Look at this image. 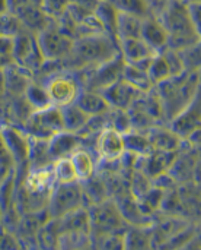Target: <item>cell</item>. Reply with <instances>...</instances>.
<instances>
[{
    "label": "cell",
    "instance_id": "1",
    "mask_svg": "<svg viewBox=\"0 0 201 250\" xmlns=\"http://www.w3.org/2000/svg\"><path fill=\"white\" fill-rule=\"evenodd\" d=\"M161 100L164 122L168 125L200 94V70H185L155 85Z\"/></svg>",
    "mask_w": 201,
    "mask_h": 250
},
{
    "label": "cell",
    "instance_id": "2",
    "mask_svg": "<svg viewBox=\"0 0 201 250\" xmlns=\"http://www.w3.org/2000/svg\"><path fill=\"white\" fill-rule=\"evenodd\" d=\"M120 54V41L102 34L76 38L70 54L64 59L67 70L73 72L88 66L105 63Z\"/></svg>",
    "mask_w": 201,
    "mask_h": 250
},
{
    "label": "cell",
    "instance_id": "3",
    "mask_svg": "<svg viewBox=\"0 0 201 250\" xmlns=\"http://www.w3.org/2000/svg\"><path fill=\"white\" fill-rule=\"evenodd\" d=\"M124 63H126V60L123 59V56L120 53L117 57H114L105 63L82 67V69L73 70V73L77 78V81L83 89L101 92L105 88H108L110 85H112L114 82H117L118 79H121Z\"/></svg>",
    "mask_w": 201,
    "mask_h": 250
},
{
    "label": "cell",
    "instance_id": "4",
    "mask_svg": "<svg viewBox=\"0 0 201 250\" xmlns=\"http://www.w3.org/2000/svg\"><path fill=\"white\" fill-rule=\"evenodd\" d=\"M89 215V231L91 237L121 231L127 229V223L121 217L115 202L110 198L99 204L89 205L88 208Z\"/></svg>",
    "mask_w": 201,
    "mask_h": 250
},
{
    "label": "cell",
    "instance_id": "5",
    "mask_svg": "<svg viewBox=\"0 0 201 250\" xmlns=\"http://www.w3.org/2000/svg\"><path fill=\"white\" fill-rule=\"evenodd\" d=\"M85 207L83 192L80 182L70 183H55L47 205V211L51 218L63 217L77 208Z\"/></svg>",
    "mask_w": 201,
    "mask_h": 250
},
{
    "label": "cell",
    "instance_id": "6",
    "mask_svg": "<svg viewBox=\"0 0 201 250\" xmlns=\"http://www.w3.org/2000/svg\"><path fill=\"white\" fill-rule=\"evenodd\" d=\"M12 57L16 64L22 66L23 69L29 70L31 73L38 70L45 59L39 50L37 34L26 28H22L13 37Z\"/></svg>",
    "mask_w": 201,
    "mask_h": 250
},
{
    "label": "cell",
    "instance_id": "7",
    "mask_svg": "<svg viewBox=\"0 0 201 250\" xmlns=\"http://www.w3.org/2000/svg\"><path fill=\"white\" fill-rule=\"evenodd\" d=\"M22 129L31 138L48 141L55 133L64 130L61 114H60V107L50 105L41 110H34L31 116L28 117V120L25 122Z\"/></svg>",
    "mask_w": 201,
    "mask_h": 250
},
{
    "label": "cell",
    "instance_id": "8",
    "mask_svg": "<svg viewBox=\"0 0 201 250\" xmlns=\"http://www.w3.org/2000/svg\"><path fill=\"white\" fill-rule=\"evenodd\" d=\"M39 50L45 60H61L66 59L73 47V38L64 34L55 23L54 19L37 34Z\"/></svg>",
    "mask_w": 201,
    "mask_h": 250
},
{
    "label": "cell",
    "instance_id": "9",
    "mask_svg": "<svg viewBox=\"0 0 201 250\" xmlns=\"http://www.w3.org/2000/svg\"><path fill=\"white\" fill-rule=\"evenodd\" d=\"M168 173L178 185L187 182L200 183V148L191 146L183 141Z\"/></svg>",
    "mask_w": 201,
    "mask_h": 250
},
{
    "label": "cell",
    "instance_id": "10",
    "mask_svg": "<svg viewBox=\"0 0 201 250\" xmlns=\"http://www.w3.org/2000/svg\"><path fill=\"white\" fill-rule=\"evenodd\" d=\"M44 85L47 88L53 105L57 107H63L74 103L82 89L77 78L70 70H63L60 73H55L54 76L47 79Z\"/></svg>",
    "mask_w": 201,
    "mask_h": 250
},
{
    "label": "cell",
    "instance_id": "11",
    "mask_svg": "<svg viewBox=\"0 0 201 250\" xmlns=\"http://www.w3.org/2000/svg\"><path fill=\"white\" fill-rule=\"evenodd\" d=\"M50 214L47 208L28 211L19 215L18 224L15 227V236L18 237L20 248H37V236L42 226L50 220Z\"/></svg>",
    "mask_w": 201,
    "mask_h": 250
},
{
    "label": "cell",
    "instance_id": "12",
    "mask_svg": "<svg viewBox=\"0 0 201 250\" xmlns=\"http://www.w3.org/2000/svg\"><path fill=\"white\" fill-rule=\"evenodd\" d=\"M0 135L13 160V164L19 166L26 163L29 154V136L23 132V129L12 125H0Z\"/></svg>",
    "mask_w": 201,
    "mask_h": 250
},
{
    "label": "cell",
    "instance_id": "13",
    "mask_svg": "<svg viewBox=\"0 0 201 250\" xmlns=\"http://www.w3.org/2000/svg\"><path fill=\"white\" fill-rule=\"evenodd\" d=\"M168 126L184 141L190 133L200 129L201 126V100L200 94L183 110L180 111Z\"/></svg>",
    "mask_w": 201,
    "mask_h": 250
},
{
    "label": "cell",
    "instance_id": "14",
    "mask_svg": "<svg viewBox=\"0 0 201 250\" xmlns=\"http://www.w3.org/2000/svg\"><path fill=\"white\" fill-rule=\"evenodd\" d=\"M95 151L98 155V161H115L118 160L124 148V139L120 132L112 127L102 129L95 141Z\"/></svg>",
    "mask_w": 201,
    "mask_h": 250
},
{
    "label": "cell",
    "instance_id": "15",
    "mask_svg": "<svg viewBox=\"0 0 201 250\" xmlns=\"http://www.w3.org/2000/svg\"><path fill=\"white\" fill-rule=\"evenodd\" d=\"M111 199L115 202V205H117L121 217L127 223V226H149L150 224L152 217L145 212L139 199L131 195L130 189L115 195Z\"/></svg>",
    "mask_w": 201,
    "mask_h": 250
},
{
    "label": "cell",
    "instance_id": "16",
    "mask_svg": "<svg viewBox=\"0 0 201 250\" xmlns=\"http://www.w3.org/2000/svg\"><path fill=\"white\" fill-rule=\"evenodd\" d=\"M13 12L19 16L22 26L35 34L44 29L53 19L42 10L41 3H35L34 0H20Z\"/></svg>",
    "mask_w": 201,
    "mask_h": 250
},
{
    "label": "cell",
    "instance_id": "17",
    "mask_svg": "<svg viewBox=\"0 0 201 250\" xmlns=\"http://www.w3.org/2000/svg\"><path fill=\"white\" fill-rule=\"evenodd\" d=\"M177 152H166V151H156L153 149L150 154L137 157L134 170L142 171L150 180L165 171H168L174 163Z\"/></svg>",
    "mask_w": 201,
    "mask_h": 250
},
{
    "label": "cell",
    "instance_id": "18",
    "mask_svg": "<svg viewBox=\"0 0 201 250\" xmlns=\"http://www.w3.org/2000/svg\"><path fill=\"white\" fill-rule=\"evenodd\" d=\"M104 98L107 100L108 105L111 108H121L127 110L131 107V104L139 98L142 91L134 88L133 85L127 83L124 79H118L104 91H101Z\"/></svg>",
    "mask_w": 201,
    "mask_h": 250
},
{
    "label": "cell",
    "instance_id": "19",
    "mask_svg": "<svg viewBox=\"0 0 201 250\" xmlns=\"http://www.w3.org/2000/svg\"><path fill=\"white\" fill-rule=\"evenodd\" d=\"M140 38L156 53H161L168 47V31L155 15L143 18Z\"/></svg>",
    "mask_w": 201,
    "mask_h": 250
},
{
    "label": "cell",
    "instance_id": "20",
    "mask_svg": "<svg viewBox=\"0 0 201 250\" xmlns=\"http://www.w3.org/2000/svg\"><path fill=\"white\" fill-rule=\"evenodd\" d=\"M146 133L152 144V148L156 151L177 152L183 145V139L166 123L153 125L147 129Z\"/></svg>",
    "mask_w": 201,
    "mask_h": 250
},
{
    "label": "cell",
    "instance_id": "21",
    "mask_svg": "<svg viewBox=\"0 0 201 250\" xmlns=\"http://www.w3.org/2000/svg\"><path fill=\"white\" fill-rule=\"evenodd\" d=\"M1 70H3V76H4L6 95H9V97L23 95L26 88L29 86V83L34 81L32 73L29 70L23 69L22 66L16 64L15 62H12Z\"/></svg>",
    "mask_w": 201,
    "mask_h": 250
},
{
    "label": "cell",
    "instance_id": "22",
    "mask_svg": "<svg viewBox=\"0 0 201 250\" xmlns=\"http://www.w3.org/2000/svg\"><path fill=\"white\" fill-rule=\"evenodd\" d=\"M82 146V136L77 133L61 130L48 139V154L51 161L63 157H70L73 151Z\"/></svg>",
    "mask_w": 201,
    "mask_h": 250
},
{
    "label": "cell",
    "instance_id": "23",
    "mask_svg": "<svg viewBox=\"0 0 201 250\" xmlns=\"http://www.w3.org/2000/svg\"><path fill=\"white\" fill-rule=\"evenodd\" d=\"M70 160L74 167L77 182H83V180L89 179L96 171L98 157L91 149H88L85 146H79L76 151H73L70 155Z\"/></svg>",
    "mask_w": 201,
    "mask_h": 250
},
{
    "label": "cell",
    "instance_id": "24",
    "mask_svg": "<svg viewBox=\"0 0 201 250\" xmlns=\"http://www.w3.org/2000/svg\"><path fill=\"white\" fill-rule=\"evenodd\" d=\"M120 53L127 63H137L156 54L140 37L120 40Z\"/></svg>",
    "mask_w": 201,
    "mask_h": 250
},
{
    "label": "cell",
    "instance_id": "25",
    "mask_svg": "<svg viewBox=\"0 0 201 250\" xmlns=\"http://www.w3.org/2000/svg\"><path fill=\"white\" fill-rule=\"evenodd\" d=\"M82 192H83V201H85V208L93 204H99L105 199H110L105 182L99 173H93L89 179L80 182Z\"/></svg>",
    "mask_w": 201,
    "mask_h": 250
},
{
    "label": "cell",
    "instance_id": "26",
    "mask_svg": "<svg viewBox=\"0 0 201 250\" xmlns=\"http://www.w3.org/2000/svg\"><path fill=\"white\" fill-rule=\"evenodd\" d=\"M88 116H96L102 114L107 110H110V105L104 95L98 91H91V89H80L76 101H74Z\"/></svg>",
    "mask_w": 201,
    "mask_h": 250
},
{
    "label": "cell",
    "instance_id": "27",
    "mask_svg": "<svg viewBox=\"0 0 201 250\" xmlns=\"http://www.w3.org/2000/svg\"><path fill=\"white\" fill-rule=\"evenodd\" d=\"M124 249H152V233L149 226H127L124 230Z\"/></svg>",
    "mask_w": 201,
    "mask_h": 250
},
{
    "label": "cell",
    "instance_id": "28",
    "mask_svg": "<svg viewBox=\"0 0 201 250\" xmlns=\"http://www.w3.org/2000/svg\"><path fill=\"white\" fill-rule=\"evenodd\" d=\"M60 114H61L63 129L72 133H79L91 117L76 103L60 107Z\"/></svg>",
    "mask_w": 201,
    "mask_h": 250
},
{
    "label": "cell",
    "instance_id": "29",
    "mask_svg": "<svg viewBox=\"0 0 201 250\" xmlns=\"http://www.w3.org/2000/svg\"><path fill=\"white\" fill-rule=\"evenodd\" d=\"M26 164L29 170H39L53 164L48 154V141L29 136V154Z\"/></svg>",
    "mask_w": 201,
    "mask_h": 250
},
{
    "label": "cell",
    "instance_id": "30",
    "mask_svg": "<svg viewBox=\"0 0 201 250\" xmlns=\"http://www.w3.org/2000/svg\"><path fill=\"white\" fill-rule=\"evenodd\" d=\"M93 13L98 18V21L101 22V25L104 28V32L118 41V38H117V16H118V10L115 9V6L110 0H101L98 3V6H96Z\"/></svg>",
    "mask_w": 201,
    "mask_h": 250
},
{
    "label": "cell",
    "instance_id": "31",
    "mask_svg": "<svg viewBox=\"0 0 201 250\" xmlns=\"http://www.w3.org/2000/svg\"><path fill=\"white\" fill-rule=\"evenodd\" d=\"M63 233L58 218H50L37 236L38 249H58V239Z\"/></svg>",
    "mask_w": 201,
    "mask_h": 250
},
{
    "label": "cell",
    "instance_id": "32",
    "mask_svg": "<svg viewBox=\"0 0 201 250\" xmlns=\"http://www.w3.org/2000/svg\"><path fill=\"white\" fill-rule=\"evenodd\" d=\"M142 22L143 18L126 13V12H118L117 16V38L124 40V38H137L140 37L142 32Z\"/></svg>",
    "mask_w": 201,
    "mask_h": 250
},
{
    "label": "cell",
    "instance_id": "33",
    "mask_svg": "<svg viewBox=\"0 0 201 250\" xmlns=\"http://www.w3.org/2000/svg\"><path fill=\"white\" fill-rule=\"evenodd\" d=\"M124 139V148L126 151L137 155V157H143L147 155L153 151L152 144L147 138L146 132H140V130H130L127 133L123 135Z\"/></svg>",
    "mask_w": 201,
    "mask_h": 250
},
{
    "label": "cell",
    "instance_id": "34",
    "mask_svg": "<svg viewBox=\"0 0 201 250\" xmlns=\"http://www.w3.org/2000/svg\"><path fill=\"white\" fill-rule=\"evenodd\" d=\"M121 79H124L127 83L133 85L134 88H137L142 92H146V91H149V89L153 88V83L149 79L147 72L143 70V69H140V67H137L133 63H127V62L124 63L123 73H121Z\"/></svg>",
    "mask_w": 201,
    "mask_h": 250
},
{
    "label": "cell",
    "instance_id": "35",
    "mask_svg": "<svg viewBox=\"0 0 201 250\" xmlns=\"http://www.w3.org/2000/svg\"><path fill=\"white\" fill-rule=\"evenodd\" d=\"M0 208L3 214L16 211L15 208V167L0 179Z\"/></svg>",
    "mask_w": 201,
    "mask_h": 250
},
{
    "label": "cell",
    "instance_id": "36",
    "mask_svg": "<svg viewBox=\"0 0 201 250\" xmlns=\"http://www.w3.org/2000/svg\"><path fill=\"white\" fill-rule=\"evenodd\" d=\"M23 97H25V100L28 101V104L34 110H41V108H45V107L53 105L51 98H50V95L47 92L45 85L44 83H39V82H35V81H32L29 83V86L26 88Z\"/></svg>",
    "mask_w": 201,
    "mask_h": 250
},
{
    "label": "cell",
    "instance_id": "37",
    "mask_svg": "<svg viewBox=\"0 0 201 250\" xmlns=\"http://www.w3.org/2000/svg\"><path fill=\"white\" fill-rule=\"evenodd\" d=\"M58 249H91V233L63 231L58 239Z\"/></svg>",
    "mask_w": 201,
    "mask_h": 250
},
{
    "label": "cell",
    "instance_id": "38",
    "mask_svg": "<svg viewBox=\"0 0 201 250\" xmlns=\"http://www.w3.org/2000/svg\"><path fill=\"white\" fill-rule=\"evenodd\" d=\"M51 168H53L55 183H70V182L77 180L70 157H63V158L53 161Z\"/></svg>",
    "mask_w": 201,
    "mask_h": 250
},
{
    "label": "cell",
    "instance_id": "39",
    "mask_svg": "<svg viewBox=\"0 0 201 250\" xmlns=\"http://www.w3.org/2000/svg\"><path fill=\"white\" fill-rule=\"evenodd\" d=\"M91 249H124V230L91 237Z\"/></svg>",
    "mask_w": 201,
    "mask_h": 250
},
{
    "label": "cell",
    "instance_id": "40",
    "mask_svg": "<svg viewBox=\"0 0 201 250\" xmlns=\"http://www.w3.org/2000/svg\"><path fill=\"white\" fill-rule=\"evenodd\" d=\"M147 75H149V79L152 81L153 86L171 78L169 67H168L166 62L164 60V57L161 56V53H156L152 57L150 64L147 67Z\"/></svg>",
    "mask_w": 201,
    "mask_h": 250
},
{
    "label": "cell",
    "instance_id": "41",
    "mask_svg": "<svg viewBox=\"0 0 201 250\" xmlns=\"http://www.w3.org/2000/svg\"><path fill=\"white\" fill-rule=\"evenodd\" d=\"M164 196H165V192L156 186H150V189L139 199L142 208L145 209L146 214H149L150 217L158 212L161 209V205H162V201H164Z\"/></svg>",
    "mask_w": 201,
    "mask_h": 250
},
{
    "label": "cell",
    "instance_id": "42",
    "mask_svg": "<svg viewBox=\"0 0 201 250\" xmlns=\"http://www.w3.org/2000/svg\"><path fill=\"white\" fill-rule=\"evenodd\" d=\"M118 12L131 13L140 18H146L150 15L149 6L146 0H110Z\"/></svg>",
    "mask_w": 201,
    "mask_h": 250
},
{
    "label": "cell",
    "instance_id": "43",
    "mask_svg": "<svg viewBox=\"0 0 201 250\" xmlns=\"http://www.w3.org/2000/svg\"><path fill=\"white\" fill-rule=\"evenodd\" d=\"M22 28L23 26H22L19 16L13 10H6L0 13V35L1 37L13 38Z\"/></svg>",
    "mask_w": 201,
    "mask_h": 250
},
{
    "label": "cell",
    "instance_id": "44",
    "mask_svg": "<svg viewBox=\"0 0 201 250\" xmlns=\"http://www.w3.org/2000/svg\"><path fill=\"white\" fill-rule=\"evenodd\" d=\"M152 186V180L139 170H133L128 176V188L134 198L140 199Z\"/></svg>",
    "mask_w": 201,
    "mask_h": 250
},
{
    "label": "cell",
    "instance_id": "45",
    "mask_svg": "<svg viewBox=\"0 0 201 250\" xmlns=\"http://www.w3.org/2000/svg\"><path fill=\"white\" fill-rule=\"evenodd\" d=\"M181 60L184 63L185 70H200L201 63V53H200V42L191 44L188 47H184L178 50Z\"/></svg>",
    "mask_w": 201,
    "mask_h": 250
},
{
    "label": "cell",
    "instance_id": "46",
    "mask_svg": "<svg viewBox=\"0 0 201 250\" xmlns=\"http://www.w3.org/2000/svg\"><path fill=\"white\" fill-rule=\"evenodd\" d=\"M108 113H110V127L115 129L121 135H124V133L131 130V123H130V117H128V111L127 110L111 108L110 107Z\"/></svg>",
    "mask_w": 201,
    "mask_h": 250
},
{
    "label": "cell",
    "instance_id": "47",
    "mask_svg": "<svg viewBox=\"0 0 201 250\" xmlns=\"http://www.w3.org/2000/svg\"><path fill=\"white\" fill-rule=\"evenodd\" d=\"M161 56L166 62V64L169 67V72H171V76H178L183 72H185V67H184V63L181 60V56H180L178 50L166 47V48H164L161 51Z\"/></svg>",
    "mask_w": 201,
    "mask_h": 250
},
{
    "label": "cell",
    "instance_id": "48",
    "mask_svg": "<svg viewBox=\"0 0 201 250\" xmlns=\"http://www.w3.org/2000/svg\"><path fill=\"white\" fill-rule=\"evenodd\" d=\"M67 4H69V0H41L42 10L53 19L61 15L66 10Z\"/></svg>",
    "mask_w": 201,
    "mask_h": 250
},
{
    "label": "cell",
    "instance_id": "49",
    "mask_svg": "<svg viewBox=\"0 0 201 250\" xmlns=\"http://www.w3.org/2000/svg\"><path fill=\"white\" fill-rule=\"evenodd\" d=\"M0 249H20V243L15 233L0 226Z\"/></svg>",
    "mask_w": 201,
    "mask_h": 250
},
{
    "label": "cell",
    "instance_id": "50",
    "mask_svg": "<svg viewBox=\"0 0 201 250\" xmlns=\"http://www.w3.org/2000/svg\"><path fill=\"white\" fill-rule=\"evenodd\" d=\"M187 3V12L190 16L191 23L194 25V28L200 32V16H201V6L200 1H185Z\"/></svg>",
    "mask_w": 201,
    "mask_h": 250
},
{
    "label": "cell",
    "instance_id": "51",
    "mask_svg": "<svg viewBox=\"0 0 201 250\" xmlns=\"http://www.w3.org/2000/svg\"><path fill=\"white\" fill-rule=\"evenodd\" d=\"M12 167H15L13 160H12L9 151L6 149L4 142H3V138H1V135H0V171H4V173H6V171L10 170Z\"/></svg>",
    "mask_w": 201,
    "mask_h": 250
},
{
    "label": "cell",
    "instance_id": "52",
    "mask_svg": "<svg viewBox=\"0 0 201 250\" xmlns=\"http://www.w3.org/2000/svg\"><path fill=\"white\" fill-rule=\"evenodd\" d=\"M13 38L0 35V57H12Z\"/></svg>",
    "mask_w": 201,
    "mask_h": 250
},
{
    "label": "cell",
    "instance_id": "53",
    "mask_svg": "<svg viewBox=\"0 0 201 250\" xmlns=\"http://www.w3.org/2000/svg\"><path fill=\"white\" fill-rule=\"evenodd\" d=\"M6 97V86H4V76H3V70L0 69V100H3Z\"/></svg>",
    "mask_w": 201,
    "mask_h": 250
},
{
    "label": "cell",
    "instance_id": "54",
    "mask_svg": "<svg viewBox=\"0 0 201 250\" xmlns=\"http://www.w3.org/2000/svg\"><path fill=\"white\" fill-rule=\"evenodd\" d=\"M6 10H9L7 0H0V13H1V12H6Z\"/></svg>",
    "mask_w": 201,
    "mask_h": 250
},
{
    "label": "cell",
    "instance_id": "55",
    "mask_svg": "<svg viewBox=\"0 0 201 250\" xmlns=\"http://www.w3.org/2000/svg\"><path fill=\"white\" fill-rule=\"evenodd\" d=\"M1 217H3V211H1V208H0V224H1Z\"/></svg>",
    "mask_w": 201,
    "mask_h": 250
},
{
    "label": "cell",
    "instance_id": "56",
    "mask_svg": "<svg viewBox=\"0 0 201 250\" xmlns=\"http://www.w3.org/2000/svg\"><path fill=\"white\" fill-rule=\"evenodd\" d=\"M6 173H7V171H6ZM6 173H4V171H0V179H1V177H3V176L6 174Z\"/></svg>",
    "mask_w": 201,
    "mask_h": 250
}]
</instances>
